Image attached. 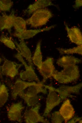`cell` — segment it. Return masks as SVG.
Returning a JSON list of instances; mask_svg holds the SVG:
<instances>
[{"instance_id":"cell-4","label":"cell","mask_w":82,"mask_h":123,"mask_svg":"<svg viewBox=\"0 0 82 123\" xmlns=\"http://www.w3.org/2000/svg\"><path fill=\"white\" fill-rule=\"evenodd\" d=\"M43 87L46 89L51 90L57 92L61 99L64 100L68 97H72L73 96L71 94L79 93L82 87V84L80 83L73 86H62L57 88L44 84Z\"/></svg>"},{"instance_id":"cell-17","label":"cell","mask_w":82,"mask_h":123,"mask_svg":"<svg viewBox=\"0 0 82 123\" xmlns=\"http://www.w3.org/2000/svg\"><path fill=\"white\" fill-rule=\"evenodd\" d=\"M82 62L81 60L78 58L70 56H63L58 59L56 63L61 67L65 66L72 65H76Z\"/></svg>"},{"instance_id":"cell-6","label":"cell","mask_w":82,"mask_h":123,"mask_svg":"<svg viewBox=\"0 0 82 123\" xmlns=\"http://www.w3.org/2000/svg\"><path fill=\"white\" fill-rule=\"evenodd\" d=\"M41 106V104L38 103L25 111L24 114V118L26 123H49L47 119H45L43 116H41L39 114V110Z\"/></svg>"},{"instance_id":"cell-21","label":"cell","mask_w":82,"mask_h":123,"mask_svg":"<svg viewBox=\"0 0 82 123\" xmlns=\"http://www.w3.org/2000/svg\"><path fill=\"white\" fill-rule=\"evenodd\" d=\"M26 21L22 18L15 16L13 27L16 30L15 33H21L26 30Z\"/></svg>"},{"instance_id":"cell-3","label":"cell","mask_w":82,"mask_h":123,"mask_svg":"<svg viewBox=\"0 0 82 123\" xmlns=\"http://www.w3.org/2000/svg\"><path fill=\"white\" fill-rule=\"evenodd\" d=\"M14 57L24 66L25 69V70H21L19 74L21 79L29 82L34 81L37 83L40 82L35 72L33 67L27 64L19 52H17V53L15 55Z\"/></svg>"},{"instance_id":"cell-14","label":"cell","mask_w":82,"mask_h":123,"mask_svg":"<svg viewBox=\"0 0 82 123\" xmlns=\"http://www.w3.org/2000/svg\"><path fill=\"white\" fill-rule=\"evenodd\" d=\"M55 25H53L43 28L34 30H28L20 33H15L13 35L19 39L24 40L31 38L38 33L50 30L55 27Z\"/></svg>"},{"instance_id":"cell-11","label":"cell","mask_w":82,"mask_h":123,"mask_svg":"<svg viewBox=\"0 0 82 123\" xmlns=\"http://www.w3.org/2000/svg\"><path fill=\"white\" fill-rule=\"evenodd\" d=\"M14 42L17 48V51L19 52L23 58L25 59L29 65L33 67L31 52L24 40L20 39L19 43L16 41Z\"/></svg>"},{"instance_id":"cell-5","label":"cell","mask_w":82,"mask_h":123,"mask_svg":"<svg viewBox=\"0 0 82 123\" xmlns=\"http://www.w3.org/2000/svg\"><path fill=\"white\" fill-rule=\"evenodd\" d=\"M3 58V63L0 67L1 75L14 78L18 74L19 70L23 65L9 60L4 57Z\"/></svg>"},{"instance_id":"cell-24","label":"cell","mask_w":82,"mask_h":123,"mask_svg":"<svg viewBox=\"0 0 82 123\" xmlns=\"http://www.w3.org/2000/svg\"><path fill=\"white\" fill-rule=\"evenodd\" d=\"M0 42L11 49H15L16 50L17 49L11 37H8L3 35H2L0 37Z\"/></svg>"},{"instance_id":"cell-12","label":"cell","mask_w":82,"mask_h":123,"mask_svg":"<svg viewBox=\"0 0 82 123\" xmlns=\"http://www.w3.org/2000/svg\"><path fill=\"white\" fill-rule=\"evenodd\" d=\"M59 111L63 117L65 122L66 123L74 116L75 111L70 100L68 99L63 102Z\"/></svg>"},{"instance_id":"cell-16","label":"cell","mask_w":82,"mask_h":123,"mask_svg":"<svg viewBox=\"0 0 82 123\" xmlns=\"http://www.w3.org/2000/svg\"><path fill=\"white\" fill-rule=\"evenodd\" d=\"M51 5L56 6L51 1L49 0H37L33 3L29 5L27 9L25 10V12L29 15H30L38 9L44 8Z\"/></svg>"},{"instance_id":"cell-18","label":"cell","mask_w":82,"mask_h":123,"mask_svg":"<svg viewBox=\"0 0 82 123\" xmlns=\"http://www.w3.org/2000/svg\"><path fill=\"white\" fill-rule=\"evenodd\" d=\"M23 92L20 93L18 95L24 100L29 107L35 106L43 98L42 96L29 95Z\"/></svg>"},{"instance_id":"cell-30","label":"cell","mask_w":82,"mask_h":123,"mask_svg":"<svg viewBox=\"0 0 82 123\" xmlns=\"http://www.w3.org/2000/svg\"><path fill=\"white\" fill-rule=\"evenodd\" d=\"M79 123H82V120H80L79 121Z\"/></svg>"},{"instance_id":"cell-27","label":"cell","mask_w":82,"mask_h":123,"mask_svg":"<svg viewBox=\"0 0 82 123\" xmlns=\"http://www.w3.org/2000/svg\"><path fill=\"white\" fill-rule=\"evenodd\" d=\"M82 0H76L75 1V4L73 5V7L75 9H77L82 6Z\"/></svg>"},{"instance_id":"cell-2","label":"cell","mask_w":82,"mask_h":123,"mask_svg":"<svg viewBox=\"0 0 82 123\" xmlns=\"http://www.w3.org/2000/svg\"><path fill=\"white\" fill-rule=\"evenodd\" d=\"M53 16L51 11L46 8L38 9L33 13L31 16L26 21V24L34 28L45 24Z\"/></svg>"},{"instance_id":"cell-1","label":"cell","mask_w":82,"mask_h":123,"mask_svg":"<svg viewBox=\"0 0 82 123\" xmlns=\"http://www.w3.org/2000/svg\"><path fill=\"white\" fill-rule=\"evenodd\" d=\"M79 76L78 66L74 65L64 67L60 71L55 70L52 77L60 83H67L77 80Z\"/></svg>"},{"instance_id":"cell-22","label":"cell","mask_w":82,"mask_h":123,"mask_svg":"<svg viewBox=\"0 0 82 123\" xmlns=\"http://www.w3.org/2000/svg\"><path fill=\"white\" fill-rule=\"evenodd\" d=\"M57 49L60 53L62 55L64 54H72L74 53L82 55V45H78L77 47L72 48L65 49L58 48Z\"/></svg>"},{"instance_id":"cell-7","label":"cell","mask_w":82,"mask_h":123,"mask_svg":"<svg viewBox=\"0 0 82 123\" xmlns=\"http://www.w3.org/2000/svg\"><path fill=\"white\" fill-rule=\"evenodd\" d=\"M39 71L42 76L44 83L48 79L52 77L55 70V68L53 64V59L52 58L48 57L43 62Z\"/></svg>"},{"instance_id":"cell-31","label":"cell","mask_w":82,"mask_h":123,"mask_svg":"<svg viewBox=\"0 0 82 123\" xmlns=\"http://www.w3.org/2000/svg\"><path fill=\"white\" fill-rule=\"evenodd\" d=\"M1 83H0V86L1 85Z\"/></svg>"},{"instance_id":"cell-9","label":"cell","mask_w":82,"mask_h":123,"mask_svg":"<svg viewBox=\"0 0 82 123\" xmlns=\"http://www.w3.org/2000/svg\"><path fill=\"white\" fill-rule=\"evenodd\" d=\"M24 108L21 101L12 104L8 110V117L9 119L12 121L22 122L21 113Z\"/></svg>"},{"instance_id":"cell-15","label":"cell","mask_w":82,"mask_h":123,"mask_svg":"<svg viewBox=\"0 0 82 123\" xmlns=\"http://www.w3.org/2000/svg\"><path fill=\"white\" fill-rule=\"evenodd\" d=\"M15 16L13 13L9 15L4 14L0 15V31L6 29L11 34Z\"/></svg>"},{"instance_id":"cell-8","label":"cell","mask_w":82,"mask_h":123,"mask_svg":"<svg viewBox=\"0 0 82 123\" xmlns=\"http://www.w3.org/2000/svg\"><path fill=\"white\" fill-rule=\"evenodd\" d=\"M49 93L46 101V107L43 116H48L52 110L61 102L62 99L56 92L49 90Z\"/></svg>"},{"instance_id":"cell-23","label":"cell","mask_w":82,"mask_h":123,"mask_svg":"<svg viewBox=\"0 0 82 123\" xmlns=\"http://www.w3.org/2000/svg\"><path fill=\"white\" fill-rule=\"evenodd\" d=\"M8 97V89L4 84L0 86V110L7 101Z\"/></svg>"},{"instance_id":"cell-29","label":"cell","mask_w":82,"mask_h":123,"mask_svg":"<svg viewBox=\"0 0 82 123\" xmlns=\"http://www.w3.org/2000/svg\"><path fill=\"white\" fill-rule=\"evenodd\" d=\"M2 61V60L0 57V77L1 78L2 77V75H1V73L0 68L1 66L0 65V64L1 63Z\"/></svg>"},{"instance_id":"cell-10","label":"cell","mask_w":82,"mask_h":123,"mask_svg":"<svg viewBox=\"0 0 82 123\" xmlns=\"http://www.w3.org/2000/svg\"><path fill=\"white\" fill-rule=\"evenodd\" d=\"M35 82H29L21 79H17L12 88L11 96L12 98L16 100L19 94L25 89L32 85L37 84Z\"/></svg>"},{"instance_id":"cell-19","label":"cell","mask_w":82,"mask_h":123,"mask_svg":"<svg viewBox=\"0 0 82 123\" xmlns=\"http://www.w3.org/2000/svg\"><path fill=\"white\" fill-rule=\"evenodd\" d=\"M41 40L37 42L33 55L32 57V61L33 64L39 69L43 62L42 57L41 49Z\"/></svg>"},{"instance_id":"cell-28","label":"cell","mask_w":82,"mask_h":123,"mask_svg":"<svg viewBox=\"0 0 82 123\" xmlns=\"http://www.w3.org/2000/svg\"><path fill=\"white\" fill-rule=\"evenodd\" d=\"M81 119V117H75L71 119L70 121H68L67 123H76L77 122L79 121Z\"/></svg>"},{"instance_id":"cell-13","label":"cell","mask_w":82,"mask_h":123,"mask_svg":"<svg viewBox=\"0 0 82 123\" xmlns=\"http://www.w3.org/2000/svg\"><path fill=\"white\" fill-rule=\"evenodd\" d=\"M64 24L68 36L70 41L78 46L82 45V35L80 29L76 26L70 28L65 22H64Z\"/></svg>"},{"instance_id":"cell-26","label":"cell","mask_w":82,"mask_h":123,"mask_svg":"<svg viewBox=\"0 0 82 123\" xmlns=\"http://www.w3.org/2000/svg\"><path fill=\"white\" fill-rule=\"evenodd\" d=\"M64 120L59 111H55L52 114L51 121L53 123H61Z\"/></svg>"},{"instance_id":"cell-20","label":"cell","mask_w":82,"mask_h":123,"mask_svg":"<svg viewBox=\"0 0 82 123\" xmlns=\"http://www.w3.org/2000/svg\"><path fill=\"white\" fill-rule=\"evenodd\" d=\"M43 84L42 82L37 83V84L28 87L25 93L30 95H36L40 93L46 94L47 92V89L44 88Z\"/></svg>"},{"instance_id":"cell-25","label":"cell","mask_w":82,"mask_h":123,"mask_svg":"<svg viewBox=\"0 0 82 123\" xmlns=\"http://www.w3.org/2000/svg\"><path fill=\"white\" fill-rule=\"evenodd\" d=\"M13 4L10 0H0V10L3 12L9 11Z\"/></svg>"}]
</instances>
